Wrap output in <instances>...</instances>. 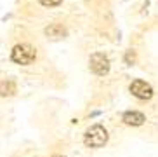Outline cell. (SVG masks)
Masks as SVG:
<instances>
[{
	"label": "cell",
	"mask_w": 158,
	"mask_h": 157,
	"mask_svg": "<svg viewBox=\"0 0 158 157\" xmlns=\"http://www.w3.org/2000/svg\"><path fill=\"white\" fill-rule=\"evenodd\" d=\"M108 141V131L102 128V126L96 124L92 128H89L85 131V136H84V143L90 148H99L102 145H106Z\"/></svg>",
	"instance_id": "cell-1"
},
{
	"label": "cell",
	"mask_w": 158,
	"mask_h": 157,
	"mask_svg": "<svg viewBox=\"0 0 158 157\" xmlns=\"http://www.w3.org/2000/svg\"><path fill=\"white\" fill-rule=\"evenodd\" d=\"M37 58V51L30 44H18L10 52V60L18 65H30Z\"/></svg>",
	"instance_id": "cell-2"
},
{
	"label": "cell",
	"mask_w": 158,
	"mask_h": 157,
	"mask_svg": "<svg viewBox=\"0 0 158 157\" xmlns=\"http://www.w3.org/2000/svg\"><path fill=\"white\" fill-rule=\"evenodd\" d=\"M89 66L92 70L96 75L102 77V75H106L110 72V60H108L106 54H102V52H94L90 56V60H89Z\"/></svg>",
	"instance_id": "cell-3"
},
{
	"label": "cell",
	"mask_w": 158,
	"mask_h": 157,
	"mask_svg": "<svg viewBox=\"0 0 158 157\" xmlns=\"http://www.w3.org/2000/svg\"><path fill=\"white\" fill-rule=\"evenodd\" d=\"M129 89H130V92H132L135 98H139V100H149V98L153 96V87H151L148 82L139 80V78L130 84Z\"/></svg>",
	"instance_id": "cell-4"
},
{
	"label": "cell",
	"mask_w": 158,
	"mask_h": 157,
	"mask_svg": "<svg viewBox=\"0 0 158 157\" xmlns=\"http://www.w3.org/2000/svg\"><path fill=\"white\" fill-rule=\"evenodd\" d=\"M146 117L141 114V112H125L123 114V122L127 126H141L144 124Z\"/></svg>",
	"instance_id": "cell-5"
},
{
	"label": "cell",
	"mask_w": 158,
	"mask_h": 157,
	"mask_svg": "<svg viewBox=\"0 0 158 157\" xmlns=\"http://www.w3.org/2000/svg\"><path fill=\"white\" fill-rule=\"evenodd\" d=\"M45 35L49 38H63L66 35V28L59 23H54V25L45 28Z\"/></svg>",
	"instance_id": "cell-6"
},
{
	"label": "cell",
	"mask_w": 158,
	"mask_h": 157,
	"mask_svg": "<svg viewBox=\"0 0 158 157\" xmlns=\"http://www.w3.org/2000/svg\"><path fill=\"white\" fill-rule=\"evenodd\" d=\"M42 5H45V7H54V5H59L61 0H38Z\"/></svg>",
	"instance_id": "cell-7"
},
{
	"label": "cell",
	"mask_w": 158,
	"mask_h": 157,
	"mask_svg": "<svg viewBox=\"0 0 158 157\" xmlns=\"http://www.w3.org/2000/svg\"><path fill=\"white\" fill-rule=\"evenodd\" d=\"M135 61V52L134 51H127V54H125V63L127 65H132Z\"/></svg>",
	"instance_id": "cell-8"
},
{
	"label": "cell",
	"mask_w": 158,
	"mask_h": 157,
	"mask_svg": "<svg viewBox=\"0 0 158 157\" xmlns=\"http://www.w3.org/2000/svg\"><path fill=\"white\" fill-rule=\"evenodd\" d=\"M52 157H63V155H52Z\"/></svg>",
	"instance_id": "cell-9"
}]
</instances>
